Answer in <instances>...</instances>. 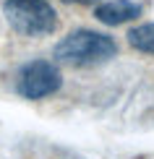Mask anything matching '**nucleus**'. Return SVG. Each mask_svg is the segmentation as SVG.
<instances>
[{
  "instance_id": "nucleus-4",
  "label": "nucleus",
  "mask_w": 154,
  "mask_h": 159,
  "mask_svg": "<svg viewBox=\"0 0 154 159\" xmlns=\"http://www.w3.org/2000/svg\"><path fill=\"white\" fill-rule=\"evenodd\" d=\"M94 16L105 26H120L141 16V5L133 3V0H107V3H99L94 8Z\"/></svg>"
},
{
  "instance_id": "nucleus-3",
  "label": "nucleus",
  "mask_w": 154,
  "mask_h": 159,
  "mask_svg": "<svg viewBox=\"0 0 154 159\" xmlns=\"http://www.w3.org/2000/svg\"><path fill=\"white\" fill-rule=\"evenodd\" d=\"M63 86V76H60L58 65L50 60H29L21 65L16 78V91L24 99H44L52 97Z\"/></svg>"
},
{
  "instance_id": "nucleus-1",
  "label": "nucleus",
  "mask_w": 154,
  "mask_h": 159,
  "mask_svg": "<svg viewBox=\"0 0 154 159\" xmlns=\"http://www.w3.org/2000/svg\"><path fill=\"white\" fill-rule=\"evenodd\" d=\"M115 52H118L115 39L91 29H76L55 44V57L65 65H73V68H89V65L107 63L110 57H115Z\"/></svg>"
},
{
  "instance_id": "nucleus-2",
  "label": "nucleus",
  "mask_w": 154,
  "mask_h": 159,
  "mask_svg": "<svg viewBox=\"0 0 154 159\" xmlns=\"http://www.w3.org/2000/svg\"><path fill=\"white\" fill-rule=\"evenodd\" d=\"M3 13L21 37H47L58 29V13L50 0H5Z\"/></svg>"
},
{
  "instance_id": "nucleus-6",
  "label": "nucleus",
  "mask_w": 154,
  "mask_h": 159,
  "mask_svg": "<svg viewBox=\"0 0 154 159\" xmlns=\"http://www.w3.org/2000/svg\"><path fill=\"white\" fill-rule=\"evenodd\" d=\"M65 3H78V5H94L97 0H65Z\"/></svg>"
},
{
  "instance_id": "nucleus-5",
  "label": "nucleus",
  "mask_w": 154,
  "mask_h": 159,
  "mask_svg": "<svg viewBox=\"0 0 154 159\" xmlns=\"http://www.w3.org/2000/svg\"><path fill=\"white\" fill-rule=\"evenodd\" d=\"M128 42L133 50L144 52V55H154V24H141L128 31Z\"/></svg>"
}]
</instances>
